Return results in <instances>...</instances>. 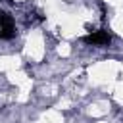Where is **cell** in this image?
<instances>
[{
  "label": "cell",
  "instance_id": "6da1fadb",
  "mask_svg": "<svg viewBox=\"0 0 123 123\" xmlns=\"http://www.w3.org/2000/svg\"><path fill=\"white\" fill-rule=\"evenodd\" d=\"M15 37V23L13 17L10 13H6L4 10H0V38L2 40H10Z\"/></svg>",
  "mask_w": 123,
  "mask_h": 123
},
{
  "label": "cell",
  "instance_id": "7a4b0ae2",
  "mask_svg": "<svg viewBox=\"0 0 123 123\" xmlns=\"http://www.w3.org/2000/svg\"><path fill=\"white\" fill-rule=\"evenodd\" d=\"M85 44H92V46H108L111 42V37L106 29H100V31H94V33H88L81 38Z\"/></svg>",
  "mask_w": 123,
  "mask_h": 123
}]
</instances>
